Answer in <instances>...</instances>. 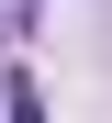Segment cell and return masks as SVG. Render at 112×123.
Here are the masks:
<instances>
[{
  "label": "cell",
  "mask_w": 112,
  "mask_h": 123,
  "mask_svg": "<svg viewBox=\"0 0 112 123\" xmlns=\"http://www.w3.org/2000/svg\"><path fill=\"white\" fill-rule=\"evenodd\" d=\"M0 45H34V0H0Z\"/></svg>",
  "instance_id": "obj_1"
}]
</instances>
